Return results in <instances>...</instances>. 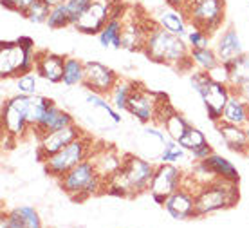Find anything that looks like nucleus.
<instances>
[{"mask_svg":"<svg viewBox=\"0 0 249 228\" xmlns=\"http://www.w3.org/2000/svg\"><path fill=\"white\" fill-rule=\"evenodd\" d=\"M184 17L193 27H199L212 37L213 33L220 29L224 22L226 2L224 0H199L186 9H182Z\"/></svg>","mask_w":249,"mask_h":228,"instance_id":"obj_8","label":"nucleus"},{"mask_svg":"<svg viewBox=\"0 0 249 228\" xmlns=\"http://www.w3.org/2000/svg\"><path fill=\"white\" fill-rule=\"evenodd\" d=\"M190 51H192V47L186 45L184 38L179 37V35L170 33L168 29H164V27L159 25V22H157V24L148 31L143 53L148 56L152 62L166 63V65H172V67H177V69H181V71H184V65H182V63H186L188 67L193 65Z\"/></svg>","mask_w":249,"mask_h":228,"instance_id":"obj_2","label":"nucleus"},{"mask_svg":"<svg viewBox=\"0 0 249 228\" xmlns=\"http://www.w3.org/2000/svg\"><path fill=\"white\" fill-rule=\"evenodd\" d=\"M195 2H199V0H186V4H184V7H182V9H186L188 6H192V4H195ZM181 9V11H182Z\"/></svg>","mask_w":249,"mask_h":228,"instance_id":"obj_46","label":"nucleus"},{"mask_svg":"<svg viewBox=\"0 0 249 228\" xmlns=\"http://www.w3.org/2000/svg\"><path fill=\"white\" fill-rule=\"evenodd\" d=\"M217 129L222 136V142L228 145V148L235 150L238 154H249V138L246 132V127L235 124H228L224 120L217 122Z\"/></svg>","mask_w":249,"mask_h":228,"instance_id":"obj_16","label":"nucleus"},{"mask_svg":"<svg viewBox=\"0 0 249 228\" xmlns=\"http://www.w3.org/2000/svg\"><path fill=\"white\" fill-rule=\"evenodd\" d=\"M217 55H218V60L222 63H228L231 60H235L238 56L246 55L242 49V42H240V38H238L237 31L230 27V29H226L220 38H218V43H217Z\"/></svg>","mask_w":249,"mask_h":228,"instance_id":"obj_17","label":"nucleus"},{"mask_svg":"<svg viewBox=\"0 0 249 228\" xmlns=\"http://www.w3.org/2000/svg\"><path fill=\"white\" fill-rule=\"evenodd\" d=\"M45 24L49 25L51 29H63V27H69L72 25V20H71V13L67 9V4H60V6L51 7L49 19Z\"/></svg>","mask_w":249,"mask_h":228,"instance_id":"obj_30","label":"nucleus"},{"mask_svg":"<svg viewBox=\"0 0 249 228\" xmlns=\"http://www.w3.org/2000/svg\"><path fill=\"white\" fill-rule=\"evenodd\" d=\"M92 138H89L87 134H81L80 138H76L74 142L69 143L67 147H63L62 150H58L56 154L49 156L44 161L45 172L53 178L60 179L72 166H76L78 163L92 156Z\"/></svg>","mask_w":249,"mask_h":228,"instance_id":"obj_7","label":"nucleus"},{"mask_svg":"<svg viewBox=\"0 0 249 228\" xmlns=\"http://www.w3.org/2000/svg\"><path fill=\"white\" fill-rule=\"evenodd\" d=\"M94 0H67L65 4H67V9L71 13V20H72V25L81 19V15L87 11L90 4H92Z\"/></svg>","mask_w":249,"mask_h":228,"instance_id":"obj_37","label":"nucleus"},{"mask_svg":"<svg viewBox=\"0 0 249 228\" xmlns=\"http://www.w3.org/2000/svg\"><path fill=\"white\" fill-rule=\"evenodd\" d=\"M226 65H228V69H230V76H231L230 87L231 89H235V87L249 82V58L246 55L238 56V58H235V60H231V62H228Z\"/></svg>","mask_w":249,"mask_h":228,"instance_id":"obj_27","label":"nucleus"},{"mask_svg":"<svg viewBox=\"0 0 249 228\" xmlns=\"http://www.w3.org/2000/svg\"><path fill=\"white\" fill-rule=\"evenodd\" d=\"M60 187L71 199L85 201L87 197L101 194V190H105L107 181L103 176L98 174L94 161L87 158L72 166L67 174H63L60 178Z\"/></svg>","mask_w":249,"mask_h":228,"instance_id":"obj_4","label":"nucleus"},{"mask_svg":"<svg viewBox=\"0 0 249 228\" xmlns=\"http://www.w3.org/2000/svg\"><path fill=\"white\" fill-rule=\"evenodd\" d=\"M210 154H213V147L210 145L208 142H204L202 145H199L197 148H193L192 150V156L195 158L197 161H200V160H206Z\"/></svg>","mask_w":249,"mask_h":228,"instance_id":"obj_40","label":"nucleus"},{"mask_svg":"<svg viewBox=\"0 0 249 228\" xmlns=\"http://www.w3.org/2000/svg\"><path fill=\"white\" fill-rule=\"evenodd\" d=\"M238 203V183L222 178H212L199 187L195 194L193 217H202L218 210L231 208Z\"/></svg>","mask_w":249,"mask_h":228,"instance_id":"obj_3","label":"nucleus"},{"mask_svg":"<svg viewBox=\"0 0 249 228\" xmlns=\"http://www.w3.org/2000/svg\"><path fill=\"white\" fill-rule=\"evenodd\" d=\"M81 134H83V130L76 124L69 125V127H63V129L45 132V134L40 138V143H38L36 158L40 161H45L49 156L56 154L58 150H62L63 147H67L69 143L74 142L76 138H80Z\"/></svg>","mask_w":249,"mask_h":228,"instance_id":"obj_11","label":"nucleus"},{"mask_svg":"<svg viewBox=\"0 0 249 228\" xmlns=\"http://www.w3.org/2000/svg\"><path fill=\"white\" fill-rule=\"evenodd\" d=\"M83 80H85V62L72 58V56H67L65 69H63V83L69 87L83 85Z\"/></svg>","mask_w":249,"mask_h":228,"instance_id":"obj_25","label":"nucleus"},{"mask_svg":"<svg viewBox=\"0 0 249 228\" xmlns=\"http://www.w3.org/2000/svg\"><path fill=\"white\" fill-rule=\"evenodd\" d=\"M33 2H35V0H18V13H20V15H22L27 7L31 6Z\"/></svg>","mask_w":249,"mask_h":228,"instance_id":"obj_44","label":"nucleus"},{"mask_svg":"<svg viewBox=\"0 0 249 228\" xmlns=\"http://www.w3.org/2000/svg\"><path fill=\"white\" fill-rule=\"evenodd\" d=\"M184 158H186V148L182 147L179 142H175V140L168 138L166 143L162 145L159 160H161L162 163H177L179 160H184Z\"/></svg>","mask_w":249,"mask_h":228,"instance_id":"obj_31","label":"nucleus"},{"mask_svg":"<svg viewBox=\"0 0 249 228\" xmlns=\"http://www.w3.org/2000/svg\"><path fill=\"white\" fill-rule=\"evenodd\" d=\"M2 7L18 13V0H2Z\"/></svg>","mask_w":249,"mask_h":228,"instance_id":"obj_42","label":"nucleus"},{"mask_svg":"<svg viewBox=\"0 0 249 228\" xmlns=\"http://www.w3.org/2000/svg\"><path fill=\"white\" fill-rule=\"evenodd\" d=\"M123 17H110V20L107 22V25L101 29L98 35L100 43L103 47H116L121 49V31H123Z\"/></svg>","mask_w":249,"mask_h":228,"instance_id":"obj_23","label":"nucleus"},{"mask_svg":"<svg viewBox=\"0 0 249 228\" xmlns=\"http://www.w3.org/2000/svg\"><path fill=\"white\" fill-rule=\"evenodd\" d=\"M108 20H110V2L94 0L72 27L83 35H100Z\"/></svg>","mask_w":249,"mask_h":228,"instance_id":"obj_13","label":"nucleus"},{"mask_svg":"<svg viewBox=\"0 0 249 228\" xmlns=\"http://www.w3.org/2000/svg\"><path fill=\"white\" fill-rule=\"evenodd\" d=\"M49 13H51V6H47L44 0H35L22 15H24L27 20L35 22V24H44V22H47V19H49Z\"/></svg>","mask_w":249,"mask_h":228,"instance_id":"obj_32","label":"nucleus"},{"mask_svg":"<svg viewBox=\"0 0 249 228\" xmlns=\"http://www.w3.org/2000/svg\"><path fill=\"white\" fill-rule=\"evenodd\" d=\"M164 2H166L172 9H179V11H181L182 7H184V4H186V0H164Z\"/></svg>","mask_w":249,"mask_h":228,"instance_id":"obj_43","label":"nucleus"},{"mask_svg":"<svg viewBox=\"0 0 249 228\" xmlns=\"http://www.w3.org/2000/svg\"><path fill=\"white\" fill-rule=\"evenodd\" d=\"M182 170L174 163H159L156 165V172L150 183V194L154 197V201L159 205H164V201L172 196L177 188L182 187Z\"/></svg>","mask_w":249,"mask_h":228,"instance_id":"obj_10","label":"nucleus"},{"mask_svg":"<svg viewBox=\"0 0 249 228\" xmlns=\"http://www.w3.org/2000/svg\"><path fill=\"white\" fill-rule=\"evenodd\" d=\"M47 6H51V7H54V6H60V4H65L67 0H44Z\"/></svg>","mask_w":249,"mask_h":228,"instance_id":"obj_45","label":"nucleus"},{"mask_svg":"<svg viewBox=\"0 0 249 228\" xmlns=\"http://www.w3.org/2000/svg\"><path fill=\"white\" fill-rule=\"evenodd\" d=\"M87 104L96 107V109H101L103 112H107L108 116L112 118L114 124H121V116L118 114V109L114 107V105L107 104L105 98H103V94H98V93H92V91H89L87 93Z\"/></svg>","mask_w":249,"mask_h":228,"instance_id":"obj_33","label":"nucleus"},{"mask_svg":"<svg viewBox=\"0 0 249 228\" xmlns=\"http://www.w3.org/2000/svg\"><path fill=\"white\" fill-rule=\"evenodd\" d=\"M74 124V118L71 116L67 111H63L60 107H56V104L49 107L47 112H45L44 120L40 122V125L36 127V136L38 140L45 134V132H51V130H58V129H63V127H69V125Z\"/></svg>","mask_w":249,"mask_h":228,"instance_id":"obj_19","label":"nucleus"},{"mask_svg":"<svg viewBox=\"0 0 249 228\" xmlns=\"http://www.w3.org/2000/svg\"><path fill=\"white\" fill-rule=\"evenodd\" d=\"M200 165L204 166L208 172L215 176V178H222V179H228V181H233V183H238V170L235 166L231 165V161H228L226 158L218 154H210L206 160H200Z\"/></svg>","mask_w":249,"mask_h":228,"instance_id":"obj_21","label":"nucleus"},{"mask_svg":"<svg viewBox=\"0 0 249 228\" xmlns=\"http://www.w3.org/2000/svg\"><path fill=\"white\" fill-rule=\"evenodd\" d=\"M159 25H162L164 29H168L170 33L174 35H179V37H188V20L184 17V13L179 11V9H172V11H164L159 15Z\"/></svg>","mask_w":249,"mask_h":228,"instance_id":"obj_24","label":"nucleus"},{"mask_svg":"<svg viewBox=\"0 0 249 228\" xmlns=\"http://www.w3.org/2000/svg\"><path fill=\"white\" fill-rule=\"evenodd\" d=\"M164 208L170 216L177 219V221H184V219H193V212H195V194L188 190L184 187L177 188V190L168 196L164 201Z\"/></svg>","mask_w":249,"mask_h":228,"instance_id":"obj_15","label":"nucleus"},{"mask_svg":"<svg viewBox=\"0 0 249 228\" xmlns=\"http://www.w3.org/2000/svg\"><path fill=\"white\" fill-rule=\"evenodd\" d=\"M90 160L94 161L98 174L103 176L105 181H107V179L110 178V176L118 170L119 166H121V160H123V156H119L118 152H116V148L103 147V148L94 150L92 156H90Z\"/></svg>","mask_w":249,"mask_h":228,"instance_id":"obj_18","label":"nucleus"},{"mask_svg":"<svg viewBox=\"0 0 249 228\" xmlns=\"http://www.w3.org/2000/svg\"><path fill=\"white\" fill-rule=\"evenodd\" d=\"M134 85H136V82L124 80V78H119V80L116 82V85H114V89L110 91L108 98H110V104H112L118 111H126V104H128V98H130Z\"/></svg>","mask_w":249,"mask_h":228,"instance_id":"obj_26","label":"nucleus"},{"mask_svg":"<svg viewBox=\"0 0 249 228\" xmlns=\"http://www.w3.org/2000/svg\"><path fill=\"white\" fill-rule=\"evenodd\" d=\"M190 80H192L193 89L199 93V96L204 102L210 120H212L213 124L220 122L224 107L231 96V87L226 85V83H218V82L212 80L208 71H200V69L192 73Z\"/></svg>","mask_w":249,"mask_h":228,"instance_id":"obj_6","label":"nucleus"},{"mask_svg":"<svg viewBox=\"0 0 249 228\" xmlns=\"http://www.w3.org/2000/svg\"><path fill=\"white\" fill-rule=\"evenodd\" d=\"M188 42L190 47H206L210 43V35L199 27H193L192 31H188Z\"/></svg>","mask_w":249,"mask_h":228,"instance_id":"obj_38","label":"nucleus"},{"mask_svg":"<svg viewBox=\"0 0 249 228\" xmlns=\"http://www.w3.org/2000/svg\"><path fill=\"white\" fill-rule=\"evenodd\" d=\"M54 102L51 98L40 96V94H29V102H27V122H29V130H36L40 122L44 120L45 112L49 107H53Z\"/></svg>","mask_w":249,"mask_h":228,"instance_id":"obj_22","label":"nucleus"},{"mask_svg":"<svg viewBox=\"0 0 249 228\" xmlns=\"http://www.w3.org/2000/svg\"><path fill=\"white\" fill-rule=\"evenodd\" d=\"M161 127L166 130V136H168V138H172V140H175V142H179L182 136L186 134V130L190 129V124H188L186 118L182 116V114L174 111L166 120H164V124H162Z\"/></svg>","mask_w":249,"mask_h":228,"instance_id":"obj_29","label":"nucleus"},{"mask_svg":"<svg viewBox=\"0 0 249 228\" xmlns=\"http://www.w3.org/2000/svg\"><path fill=\"white\" fill-rule=\"evenodd\" d=\"M35 45L31 38H18L17 42H4L0 49V76L11 78L35 71Z\"/></svg>","mask_w":249,"mask_h":228,"instance_id":"obj_5","label":"nucleus"},{"mask_svg":"<svg viewBox=\"0 0 249 228\" xmlns=\"http://www.w3.org/2000/svg\"><path fill=\"white\" fill-rule=\"evenodd\" d=\"M208 74H210V78L215 82H218V83H226V85H230L231 82V76H230V69H228V65L226 63H217L213 69H210L208 71Z\"/></svg>","mask_w":249,"mask_h":228,"instance_id":"obj_39","label":"nucleus"},{"mask_svg":"<svg viewBox=\"0 0 249 228\" xmlns=\"http://www.w3.org/2000/svg\"><path fill=\"white\" fill-rule=\"evenodd\" d=\"M27 102L29 94H17L2 105V127L9 138H22L29 132L27 122Z\"/></svg>","mask_w":249,"mask_h":228,"instance_id":"obj_9","label":"nucleus"},{"mask_svg":"<svg viewBox=\"0 0 249 228\" xmlns=\"http://www.w3.org/2000/svg\"><path fill=\"white\" fill-rule=\"evenodd\" d=\"M156 166L136 154H124L121 166L107 179V194L119 197H132L144 190H150V183Z\"/></svg>","mask_w":249,"mask_h":228,"instance_id":"obj_1","label":"nucleus"},{"mask_svg":"<svg viewBox=\"0 0 249 228\" xmlns=\"http://www.w3.org/2000/svg\"><path fill=\"white\" fill-rule=\"evenodd\" d=\"M118 80L119 76L110 67L96 62V60L85 62V80H83V87H87L89 91L108 96Z\"/></svg>","mask_w":249,"mask_h":228,"instance_id":"obj_12","label":"nucleus"},{"mask_svg":"<svg viewBox=\"0 0 249 228\" xmlns=\"http://www.w3.org/2000/svg\"><path fill=\"white\" fill-rule=\"evenodd\" d=\"M204 142H208V140H206V136H204V132H200L199 129H195V127H192V125H190V129L186 130V134L179 140V143L186 148L188 152H192L193 148H197L199 145H202Z\"/></svg>","mask_w":249,"mask_h":228,"instance_id":"obj_34","label":"nucleus"},{"mask_svg":"<svg viewBox=\"0 0 249 228\" xmlns=\"http://www.w3.org/2000/svg\"><path fill=\"white\" fill-rule=\"evenodd\" d=\"M36 87H38V80L35 71L20 74L18 80H17V89H18L20 94H36Z\"/></svg>","mask_w":249,"mask_h":228,"instance_id":"obj_36","label":"nucleus"},{"mask_svg":"<svg viewBox=\"0 0 249 228\" xmlns=\"http://www.w3.org/2000/svg\"><path fill=\"white\" fill-rule=\"evenodd\" d=\"M13 212L20 217V221H22L24 228H38L40 225H42L38 212L33 208V207H18V208H15Z\"/></svg>","mask_w":249,"mask_h":228,"instance_id":"obj_35","label":"nucleus"},{"mask_svg":"<svg viewBox=\"0 0 249 228\" xmlns=\"http://www.w3.org/2000/svg\"><path fill=\"white\" fill-rule=\"evenodd\" d=\"M190 56H192V60H193V65H197L200 71H210V69H213L217 63H220L217 51H213L212 47H208V45H206V47H192Z\"/></svg>","mask_w":249,"mask_h":228,"instance_id":"obj_28","label":"nucleus"},{"mask_svg":"<svg viewBox=\"0 0 249 228\" xmlns=\"http://www.w3.org/2000/svg\"><path fill=\"white\" fill-rule=\"evenodd\" d=\"M231 91H233V93H237L240 98H244L249 104V82H246V83H242V85L235 87V89H231Z\"/></svg>","mask_w":249,"mask_h":228,"instance_id":"obj_41","label":"nucleus"},{"mask_svg":"<svg viewBox=\"0 0 249 228\" xmlns=\"http://www.w3.org/2000/svg\"><path fill=\"white\" fill-rule=\"evenodd\" d=\"M222 120L228 124L240 125V127L249 125V104L244 98H240L237 93L231 91V96L222 112Z\"/></svg>","mask_w":249,"mask_h":228,"instance_id":"obj_20","label":"nucleus"},{"mask_svg":"<svg viewBox=\"0 0 249 228\" xmlns=\"http://www.w3.org/2000/svg\"><path fill=\"white\" fill-rule=\"evenodd\" d=\"M63 69H65V58L51 51H40L36 53L35 60V71L38 76L51 83H60L63 82Z\"/></svg>","mask_w":249,"mask_h":228,"instance_id":"obj_14","label":"nucleus"}]
</instances>
